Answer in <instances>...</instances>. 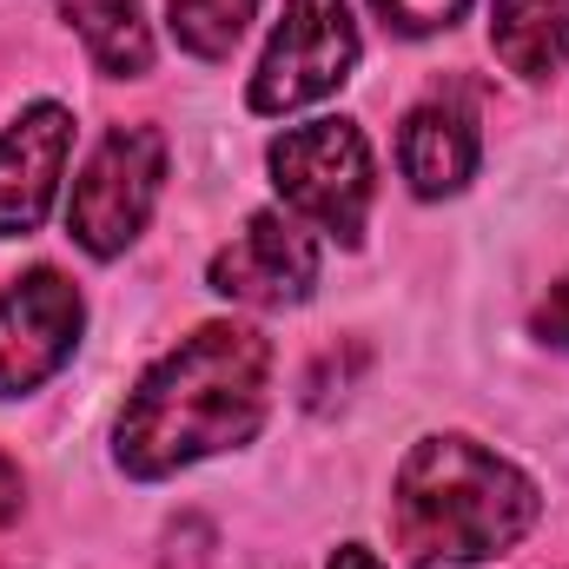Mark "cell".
Masks as SVG:
<instances>
[{
  "label": "cell",
  "mask_w": 569,
  "mask_h": 569,
  "mask_svg": "<svg viewBox=\"0 0 569 569\" xmlns=\"http://www.w3.org/2000/svg\"><path fill=\"white\" fill-rule=\"evenodd\" d=\"M272 345L252 325H199L166 351L120 411V463L133 477H172L266 425Z\"/></svg>",
  "instance_id": "6da1fadb"
},
{
  "label": "cell",
  "mask_w": 569,
  "mask_h": 569,
  "mask_svg": "<svg viewBox=\"0 0 569 569\" xmlns=\"http://www.w3.org/2000/svg\"><path fill=\"white\" fill-rule=\"evenodd\" d=\"M537 510H543L537 483L470 437H425L398 463V490H391V523L411 563L503 557L537 523Z\"/></svg>",
  "instance_id": "7a4b0ae2"
},
{
  "label": "cell",
  "mask_w": 569,
  "mask_h": 569,
  "mask_svg": "<svg viewBox=\"0 0 569 569\" xmlns=\"http://www.w3.org/2000/svg\"><path fill=\"white\" fill-rule=\"evenodd\" d=\"M272 186H279V199L298 219H311L331 239L358 246L365 206H371V146L351 120L291 127L284 140H272Z\"/></svg>",
  "instance_id": "3957f363"
},
{
  "label": "cell",
  "mask_w": 569,
  "mask_h": 569,
  "mask_svg": "<svg viewBox=\"0 0 569 569\" xmlns=\"http://www.w3.org/2000/svg\"><path fill=\"white\" fill-rule=\"evenodd\" d=\"M159 179H166V140H159L152 127H113L107 140L93 146L87 172L73 179V199H67L73 239H80L93 259L127 252V246L140 239V226L152 219Z\"/></svg>",
  "instance_id": "277c9868"
},
{
  "label": "cell",
  "mask_w": 569,
  "mask_h": 569,
  "mask_svg": "<svg viewBox=\"0 0 569 569\" xmlns=\"http://www.w3.org/2000/svg\"><path fill=\"white\" fill-rule=\"evenodd\" d=\"M358 67V27L345 0H284V20L252 73V107L291 113L325 93H338Z\"/></svg>",
  "instance_id": "5b68a950"
},
{
  "label": "cell",
  "mask_w": 569,
  "mask_h": 569,
  "mask_svg": "<svg viewBox=\"0 0 569 569\" xmlns=\"http://www.w3.org/2000/svg\"><path fill=\"white\" fill-rule=\"evenodd\" d=\"M80 338V291L60 272H27L0 284V398L47 385Z\"/></svg>",
  "instance_id": "8992f818"
},
{
  "label": "cell",
  "mask_w": 569,
  "mask_h": 569,
  "mask_svg": "<svg viewBox=\"0 0 569 569\" xmlns=\"http://www.w3.org/2000/svg\"><path fill=\"white\" fill-rule=\"evenodd\" d=\"M318 284V239L284 212H252L246 232L212 259V291L239 305H305Z\"/></svg>",
  "instance_id": "52a82bcc"
},
{
  "label": "cell",
  "mask_w": 569,
  "mask_h": 569,
  "mask_svg": "<svg viewBox=\"0 0 569 569\" xmlns=\"http://www.w3.org/2000/svg\"><path fill=\"white\" fill-rule=\"evenodd\" d=\"M73 152V120L67 107H27L0 133V239H20L47 219L60 172Z\"/></svg>",
  "instance_id": "ba28073f"
},
{
  "label": "cell",
  "mask_w": 569,
  "mask_h": 569,
  "mask_svg": "<svg viewBox=\"0 0 569 569\" xmlns=\"http://www.w3.org/2000/svg\"><path fill=\"white\" fill-rule=\"evenodd\" d=\"M398 159H405V179H411L418 199L457 192V186L477 172V127H470V113L450 107V100H425V107L405 120Z\"/></svg>",
  "instance_id": "9c48e42d"
},
{
  "label": "cell",
  "mask_w": 569,
  "mask_h": 569,
  "mask_svg": "<svg viewBox=\"0 0 569 569\" xmlns=\"http://www.w3.org/2000/svg\"><path fill=\"white\" fill-rule=\"evenodd\" d=\"M490 47L510 73L550 80L569 67V0H490Z\"/></svg>",
  "instance_id": "30bf717a"
},
{
  "label": "cell",
  "mask_w": 569,
  "mask_h": 569,
  "mask_svg": "<svg viewBox=\"0 0 569 569\" xmlns=\"http://www.w3.org/2000/svg\"><path fill=\"white\" fill-rule=\"evenodd\" d=\"M67 20L107 80H140L152 67V27H146L140 0H67Z\"/></svg>",
  "instance_id": "8fae6325"
},
{
  "label": "cell",
  "mask_w": 569,
  "mask_h": 569,
  "mask_svg": "<svg viewBox=\"0 0 569 569\" xmlns=\"http://www.w3.org/2000/svg\"><path fill=\"white\" fill-rule=\"evenodd\" d=\"M172 13V40L199 60H226L246 33V20L259 13V0H166Z\"/></svg>",
  "instance_id": "7c38bea8"
},
{
  "label": "cell",
  "mask_w": 569,
  "mask_h": 569,
  "mask_svg": "<svg viewBox=\"0 0 569 569\" xmlns=\"http://www.w3.org/2000/svg\"><path fill=\"white\" fill-rule=\"evenodd\" d=\"M378 13H385V27H398V33H437V27H450L470 0H371Z\"/></svg>",
  "instance_id": "4fadbf2b"
},
{
  "label": "cell",
  "mask_w": 569,
  "mask_h": 569,
  "mask_svg": "<svg viewBox=\"0 0 569 569\" xmlns=\"http://www.w3.org/2000/svg\"><path fill=\"white\" fill-rule=\"evenodd\" d=\"M537 331H543L550 345H563V351H569V279L550 284V298L537 305Z\"/></svg>",
  "instance_id": "5bb4252c"
},
{
  "label": "cell",
  "mask_w": 569,
  "mask_h": 569,
  "mask_svg": "<svg viewBox=\"0 0 569 569\" xmlns=\"http://www.w3.org/2000/svg\"><path fill=\"white\" fill-rule=\"evenodd\" d=\"M13 517H20V470L0 457V530H7Z\"/></svg>",
  "instance_id": "9a60e30c"
},
{
  "label": "cell",
  "mask_w": 569,
  "mask_h": 569,
  "mask_svg": "<svg viewBox=\"0 0 569 569\" xmlns=\"http://www.w3.org/2000/svg\"><path fill=\"white\" fill-rule=\"evenodd\" d=\"M331 569H385V563H378V557H371L365 543H345V550L331 557Z\"/></svg>",
  "instance_id": "2e32d148"
}]
</instances>
